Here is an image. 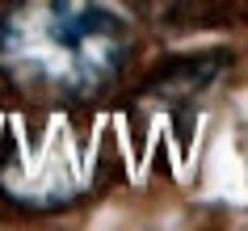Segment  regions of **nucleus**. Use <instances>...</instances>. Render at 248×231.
<instances>
[{
    "label": "nucleus",
    "mask_w": 248,
    "mask_h": 231,
    "mask_svg": "<svg viewBox=\"0 0 248 231\" xmlns=\"http://www.w3.org/2000/svg\"><path fill=\"white\" fill-rule=\"evenodd\" d=\"M126 59L131 30L101 0H21L0 17V72L42 101H89Z\"/></svg>",
    "instance_id": "obj_1"
}]
</instances>
